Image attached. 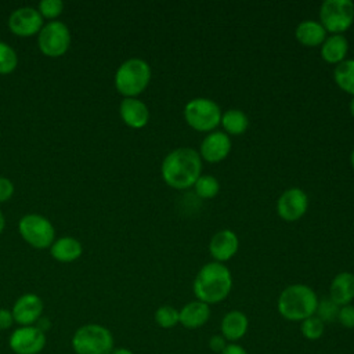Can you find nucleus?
Returning a JSON list of instances; mask_svg holds the SVG:
<instances>
[{"label":"nucleus","instance_id":"nucleus-35","mask_svg":"<svg viewBox=\"0 0 354 354\" xmlns=\"http://www.w3.org/2000/svg\"><path fill=\"white\" fill-rule=\"evenodd\" d=\"M220 354H248V351L242 346L236 343H231V344H227V347Z\"/></svg>","mask_w":354,"mask_h":354},{"label":"nucleus","instance_id":"nucleus-33","mask_svg":"<svg viewBox=\"0 0 354 354\" xmlns=\"http://www.w3.org/2000/svg\"><path fill=\"white\" fill-rule=\"evenodd\" d=\"M209 347L213 353L220 354L225 347H227V340L221 335H213L209 339Z\"/></svg>","mask_w":354,"mask_h":354},{"label":"nucleus","instance_id":"nucleus-1","mask_svg":"<svg viewBox=\"0 0 354 354\" xmlns=\"http://www.w3.org/2000/svg\"><path fill=\"white\" fill-rule=\"evenodd\" d=\"M202 159L192 148H177L169 152L160 166L165 183L176 189L192 187L201 177Z\"/></svg>","mask_w":354,"mask_h":354},{"label":"nucleus","instance_id":"nucleus-20","mask_svg":"<svg viewBox=\"0 0 354 354\" xmlns=\"http://www.w3.org/2000/svg\"><path fill=\"white\" fill-rule=\"evenodd\" d=\"M295 36L300 44L306 47H317L325 41L326 30L321 22L306 19L297 25Z\"/></svg>","mask_w":354,"mask_h":354},{"label":"nucleus","instance_id":"nucleus-26","mask_svg":"<svg viewBox=\"0 0 354 354\" xmlns=\"http://www.w3.org/2000/svg\"><path fill=\"white\" fill-rule=\"evenodd\" d=\"M300 332L307 340H318L325 332V324L314 314L300 322Z\"/></svg>","mask_w":354,"mask_h":354},{"label":"nucleus","instance_id":"nucleus-11","mask_svg":"<svg viewBox=\"0 0 354 354\" xmlns=\"http://www.w3.org/2000/svg\"><path fill=\"white\" fill-rule=\"evenodd\" d=\"M308 207L307 194L300 188H288L277 202L278 216L285 221H296L304 216Z\"/></svg>","mask_w":354,"mask_h":354},{"label":"nucleus","instance_id":"nucleus-5","mask_svg":"<svg viewBox=\"0 0 354 354\" xmlns=\"http://www.w3.org/2000/svg\"><path fill=\"white\" fill-rule=\"evenodd\" d=\"M71 344L76 354H111L113 336L104 325L86 324L75 330Z\"/></svg>","mask_w":354,"mask_h":354},{"label":"nucleus","instance_id":"nucleus-7","mask_svg":"<svg viewBox=\"0 0 354 354\" xmlns=\"http://www.w3.org/2000/svg\"><path fill=\"white\" fill-rule=\"evenodd\" d=\"M319 19L326 32L342 35L354 21V3L350 0H325L319 8Z\"/></svg>","mask_w":354,"mask_h":354},{"label":"nucleus","instance_id":"nucleus-30","mask_svg":"<svg viewBox=\"0 0 354 354\" xmlns=\"http://www.w3.org/2000/svg\"><path fill=\"white\" fill-rule=\"evenodd\" d=\"M39 12L44 18H55L58 17L64 10V1L62 0H41L39 3Z\"/></svg>","mask_w":354,"mask_h":354},{"label":"nucleus","instance_id":"nucleus-14","mask_svg":"<svg viewBox=\"0 0 354 354\" xmlns=\"http://www.w3.org/2000/svg\"><path fill=\"white\" fill-rule=\"evenodd\" d=\"M230 151H231L230 136L223 131H212L203 138L199 148V156L206 162L216 163L225 159Z\"/></svg>","mask_w":354,"mask_h":354},{"label":"nucleus","instance_id":"nucleus-28","mask_svg":"<svg viewBox=\"0 0 354 354\" xmlns=\"http://www.w3.org/2000/svg\"><path fill=\"white\" fill-rule=\"evenodd\" d=\"M18 65V55L15 50L7 44L6 41L0 40V73L7 75L12 72Z\"/></svg>","mask_w":354,"mask_h":354},{"label":"nucleus","instance_id":"nucleus-16","mask_svg":"<svg viewBox=\"0 0 354 354\" xmlns=\"http://www.w3.org/2000/svg\"><path fill=\"white\" fill-rule=\"evenodd\" d=\"M123 122L133 129H141L148 123L149 111L148 106L136 97H126L119 106Z\"/></svg>","mask_w":354,"mask_h":354},{"label":"nucleus","instance_id":"nucleus-25","mask_svg":"<svg viewBox=\"0 0 354 354\" xmlns=\"http://www.w3.org/2000/svg\"><path fill=\"white\" fill-rule=\"evenodd\" d=\"M194 188H195V194L201 199H212L218 194L220 184L216 177L210 174H203V176L201 174V177L194 184Z\"/></svg>","mask_w":354,"mask_h":354},{"label":"nucleus","instance_id":"nucleus-9","mask_svg":"<svg viewBox=\"0 0 354 354\" xmlns=\"http://www.w3.org/2000/svg\"><path fill=\"white\" fill-rule=\"evenodd\" d=\"M39 48L44 55L59 57L71 44V32L62 21H50L39 32Z\"/></svg>","mask_w":354,"mask_h":354},{"label":"nucleus","instance_id":"nucleus-18","mask_svg":"<svg viewBox=\"0 0 354 354\" xmlns=\"http://www.w3.org/2000/svg\"><path fill=\"white\" fill-rule=\"evenodd\" d=\"M249 328V319L245 313L239 310H232L227 313L220 324L221 336L227 342H238L242 339Z\"/></svg>","mask_w":354,"mask_h":354},{"label":"nucleus","instance_id":"nucleus-32","mask_svg":"<svg viewBox=\"0 0 354 354\" xmlns=\"http://www.w3.org/2000/svg\"><path fill=\"white\" fill-rule=\"evenodd\" d=\"M14 194V184L10 178L0 176V202H6Z\"/></svg>","mask_w":354,"mask_h":354},{"label":"nucleus","instance_id":"nucleus-34","mask_svg":"<svg viewBox=\"0 0 354 354\" xmlns=\"http://www.w3.org/2000/svg\"><path fill=\"white\" fill-rule=\"evenodd\" d=\"M14 317L11 310L8 308H0V330H7L14 324Z\"/></svg>","mask_w":354,"mask_h":354},{"label":"nucleus","instance_id":"nucleus-39","mask_svg":"<svg viewBox=\"0 0 354 354\" xmlns=\"http://www.w3.org/2000/svg\"><path fill=\"white\" fill-rule=\"evenodd\" d=\"M350 112H351V115L354 116V98H353L351 102H350Z\"/></svg>","mask_w":354,"mask_h":354},{"label":"nucleus","instance_id":"nucleus-38","mask_svg":"<svg viewBox=\"0 0 354 354\" xmlns=\"http://www.w3.org/2000/svg\"><path fill=\"white\" fill-rule=\"evenodd\" d=\"M4 225H6V218H4V216H3V213H1V210H0V234H1L3 230H4Z\"/></svg>","mask_w":354,"mask_h":354},{"label":"nucleus","instance_id":"nucleus-12","mask_svg":"<svg viewBox=\"0 0 354 354\" xmlns=\"http://www.w3.org/2000/svg\"><path fill=\"white\" fill-rule=\"evenodd\" d=\"M8 26L18 36H32L43 28V17L37 8L19 7L11 12Z\"/></svg>","mask_w":354,"mask_h":354},{"label":"nucleus","instance_id":"nucleus-22","mask_svg":"<svg viewBox=\"0 0 354 354\" xmlns=\"http://www.w3.org/2000/svg\"><path fill=\"white\" fill-rule=\"evenodd\" d=\"M51 256L61 263H71L80 257L83 248L82 243L72 236H62L53 242L50 246Z\"/></svg>","mask_w":354,"mask_h":354},{"label":"nucleus","instance_id":"nucleus-36","mask_svg":"<svg viewBox=\"0 0 354 354\" xmlns=\"http://www.w3.org/2000/svg\"><path fill=\"white\" fill-rule=\"evenodd\" d=\"M50 325H51V324H50V319H48L47 317H43V315H41V317L37 319V322H36L35 326H37L41 332L46 333V330L50 328Z\"/></svg>","mask_w":354,"mask_h":354},{"label":"nucleus","instance_id":"nucleus-4","mask_svg":"<svg viewBox=\"0 0 354 354\" xmlns=\"http://www.w3.org/2000/svg\"><path fill=\"white\" fill-rule=\"evenodd\" d=\"M151 80V66L141 58H129L115 73V87L126 97L141 94Z\"/></svg>","mask_w":354,"mask_h":354},{"label":"nucleus","instance_id":"nucleus-23","mask_svg":"<svg viewBox=\"0 0 354 354\" xmlns=\"http://www.w3.org/2000/svg\"><path fill=\"white\" fill-rule=\"evenodd\" d=\"M224 130L228 134L239 136L246 131L249 127V119L245 112L239 109H228L225 113L221 115V122Z\"/></svg>","mask_w":354,"mask_h":354},{"label":"nucleus","instance_id":"nucleus-2","mask_svg":"<svg viewBox=\"0 0 354 354\" xmlns=\"http://www.w3.org/2000/svg\"><path fill=\"white\" fill-rule=\"evenodd\" d=\"M232 277L230 270L217 261L205 264L194 279V295L206 304L223 301L231 292Z\"/></svg>","mask_w":354,"mask_h":354},{"label":"nucleus","instance_id":"nucleus-24","mask_svg":"<svg viewBox=\"0 0 354 354\" xmlns=\"http://www.w3.org/2000/svg\"><path fill=\"white\" fill-rule=\"evenodd\" d=\"M335 83L346 93L354 95V59H344L333 71Z\"/></svg>","mask_w":354,"mask_h":354},{"label":"nucleus","instance_id":"nucleus-40","mask_svg":"<svg viewBox=\"0 0 354 354\" xmlns=\"http://www.w3.org/2000/svg\"><path fill=\"white\" fill-rule=\"evenodd\" d=\"M350 160H351V165H353V167H354V151L351 152V156H350Z\"/></svg>","mask_w":354,"mask_h":354},{"label":"nucleus","instance_id":"nucleus-27","mask_svg":"<svg viewBox=\"0 0 354 354\" xmlns=\"http://www.w3.org/2000/svg\"><path fill=\"white\" fill-rule=\"evenodd\" d=\"M155 322L163 329L174 328L177 324H180L178 310L171 306H160L155 311Z\"/></svg>","mask_w":354,"mask_h":354},{"label":"nucleus","instance_id":"nucleus-15","mask_svg":"<svg viewBox=\"0 0 354 354\" xmlns=\"http://www.w3.org/2000/svg\"><path fill=\"white\" fill-rule=\"evenodd\" d=\"M239 248L238 236L231 230H221L216 232L209 243V252L214 261L223 263L235 256Z\"/></svg>","mask_w":354,"mask_h":354},{"label":"nucleus","instance_id":"nucleus-3","mask_svg":"<svg viewBox=\"0 0 354 354\" xmlns=\"http://www.w3.org/2000/svg\"><path fill=\"white\" fill-rule=\"evenodd\" d=\"M317 306V293L310 286L303 283H293L285 288L277 301V308L282 318L300 322L314 315Z\"/></svg>","mask_w":354,"mask_h":354},{"label":"nucleus","instance_id":"nucleus-29","mask_svg":"<svg viewBox=\"0 0 354 354\" xmlns=\"http://www.w3.org/2000/svg\"><path fill=\"white\" fill-rule=\"evenodd\" d=\"M339 306L330 300V297H324L321 300H318V306L315 310V315L324 322H333L337 319V314H339Z\"/></svg>","mask_w":354,"mask_h":354},{"label":"nucleus","instance_id":"nucleus-10","mask_svg":"<svg viewBox=\"0 0 354 354\" xmlns=\"http://www.w3.org/2000/svg\"><path fill=\"white\" fill-rule=\"evenodd\" d=\"M8 346L15 354H39L46 346V333L37 326H19L10 335Z\"/></svg>","mask_w":354,"mask_h":354},{"label":"nucleus","instance_id":"nucleus-37","mask_svg":"<svg viewBox=\"0 0 354 354\" xmlns=\"http://www.w3.org/2000/svg\"><path fill=\"white\" fill-rule=\"evenodd\" d=\"M111 354H134L130 348H126V347H118V348H113V351Z\"/></svg>","mask_w":354,"mask_h":354},{"label":"nucleus","instance_id":"nucleus-17","mask_svg":"<svg viewBox=\"0 0 354 354\" xmlns=\"http://www.w3.org/2000/svg\"><path fill=\"white\" fill-rule=\"evenodd\" d=\"M180 324L187 329H198L203 326L210 318V307L209 304L194 300L187 303L181 310H178Z\"/></svg>","mask_w":354,"mask_h":354},{"label":"nucleus","instance_id":"nucleus-8","mask_svg":"<svg viewBox=\"0 0 354 354\" xmlns=\"http://www.w3.org/2000/svg\"><path fill=\"white\" fill-rule=\"evenodd\" d=\"M18 230L21 236L30 246L37 249L50 248L55 238V230L51 221L36 213L25 214L18 223Z\"/></svg>","mask_w":354,"mask_h":354},{"label":"nucleus","instance_id":"nucleus-31","mask_svg":"<svg viewBox=\"0 0 354 354\" xmlns=\"http://www.w3.org/2000/svg\"><path fill=\"white\" fill-rule=\"evenodd\" d=\"M337 321L343 328L347 329H354V306L353 304H346L339 308L337 314Z\"/></svg>","mask_w":354,"mask_h":354},{"label":"nucleus","instance_id":"nucleus-19","mask_svg":"<svg viewBox=\"0 0 354 354\" xmlns=\"http://www.w3.org/2000/svg\"><path fill=\"white\" fill-rule=\"evenodd\" d=\"M329 297L339 307L350 304L354 299V274L348 271L339 272L330 282Z\"/></svg>","mask_w":354,"mask_h":354},{"label":"nucleus","instance_id":"nucleus-21","mask_svg":"<svg viewBox=\"0 0 354 354\" xmlns=\"http://www.w3.org/2000/svg\"><path fill=\"white\" fill-rule=\"evenodd\" d=\"M348 51V41L343 35H330L321 44V57L329 64H340Z\"/></svg>","mask_w":354,"mask_h":354},{"label":"nucleus","instance_id":"nucleus-6","mask_svg":"<svg viewBox=\"0 0 354 354\" xmlns=\"http://www.w3.org/2000/svg\"><path fill=\"white\" fill-rule=\"evenodd\" d=\"M184 118L196 131H213L221 122V109L213 100L199 97L185 104Z\"/></svg>","mask_w":354,"mask_h":354},{"label":"nucleus","instance_id":"nucleus-13","mask_svg":"<svg viewBox=\"0 0 354 354\" xmlns=\"http://www.w3.org/2000/svg\"><path fill=\"white\" fill-rule=\"evenodd\" d=\"M44 304L40 296L35 293H25L19 296L12 306L14 321L21 326H30L43 315Z\"/></svg>","mask_w":354,"mask_h":354}]
</instances>
